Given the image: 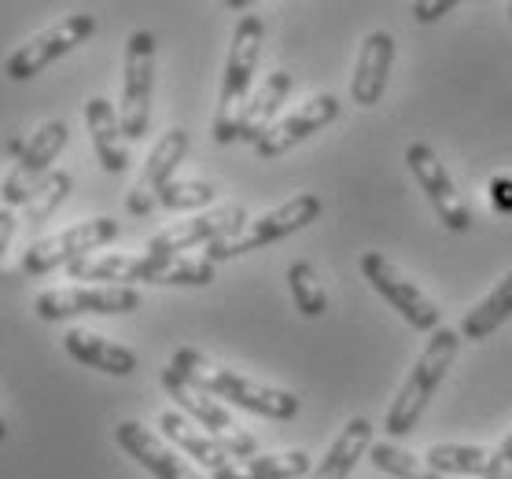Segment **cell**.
Returning a JSON list of instances; mask_svg holds the SVG:
<instances>
[{
  "label": "cell",
  "mask_w": 512,
  "mask_h": 479,
  "mask_svg": "<svg viewBox=\"0 0 512 479\" xmlns=\"http://www.w3.org/2000/svg\"><path fill=\"white\" fill-rule=\"evenodd\" d=\"M170 365L185 376L188 384H196L199 391H207V395H214V398H225V402H233V406L247 409V413H258V417H269V421H291V417H299V409H303V402L291 395V391L247 380V376H240L236 369H225V365L210 362L207 354L196 351V347L174 351V362Z\"/></svg>",
  "instance_id": "obj_1"
},
{
  "label": "cell",
  "mask_w": 512,
  "mask_h": 479,
  "mask_svg": "<svg viewBox=\"0 0 512 479\" xmlns=\"http://www.w3.org/2000/svg\"><path fill=\"white\" fill-rule=\"evenodd\" d=\"M70 281H100L107 288L133 284H181L203 288L214 281V262L207 258H155V255H89L67 266Z\"/></svg>",
  "instance_id": "obj_2"
},
{
  "label": "cell",
  "mask_w": 512,
  "mask_h": 479,
  "mask_svg": "<svg viewBox=\"0 0 512 479\" xmlns=\"http://www.w3.org/2000/svg\"><path fill=\"white\" fill-rule=\"evenodd\" d=\"M457 347H461V332H454V328H435V332H431L428 347L420 351L413 373L406 376V384L398 387V395L391 398V406H387L384 428L391 443L417 428L420 413L428 409L435 387L443 384V376L450 373V365H454Z\"/></svg>",
  "instance_id": "obj_3"
},
{
  "label": "cell",
  "mask_w": 512,
  "mask_h": 479,
  "mask_svg": "<svg viewBox=\"0 0 512 479\" xmlns=\"http://www.w3.org/2000/svg\"><path fill=\"white\" fill-rule=\"evenodd\" d=\"M262 41H266L262 15L244 12L236 19L233 45H229V59H225L222 74V96H218V115H214V141L218 144L236 141V122L244 115V104L251 100V82H255L258 56H262Z\"/></svg>",
  "instance_id": "obj_4"
},
{
  "label": "cell",
  "mask_w": 512,
  "mask_h": 479,
  "mask_svg": "<svg viewBox=\"0 0 512 479\" xmlns=\"http://www.w3.org/2000/svg\"><path fill=\"white\" fill-rule=\"evenodd\" d=\"M317 214H321V199H317L314 192H295V196L284 199L280 207H273V211L251 218L240 233L225 236V240H218V244H210L203 258L218 266V262L240 258V255H247V251H258V247H266V244H277V240H284V236L299 233V229H306L310 222H317Z\"/></svg>",
  "instance_id": "obj_5"
},
{
  "label": "cell",
  "mask_w": 512,
  "mask_h": 479,
  "mask_svg": "<svg viewBox=\"0 0 512 479\" xmlns=\"http://www.w3.org/2000/svg\"><path fill=\"white\" fill-rule=\"evenodd\" d=\"M155 96V34L137 30L126 41V71H122V100H118V122L126 141H140L152 122Z\"/></svg>",
  "instance_id": "obj_6"
},
{
  "label": "cell",
  "mask_w": 512,
  "mask_h": 479,
  "mask_svg": "<svg viewBox=\"0 0 512 479\" xmlns=\"http://www.w3.org/2000/svg\"><path fill=\"white\" fill-rule=\"evenodd\" d=\"M163 387H166V395L177 402V409H185L188 417H192V421H196L207 435H214V439H218V443H222L233 457H255L258 454L255 435L244 432V428L233 421V413H229L218 398L207 395V391H199L196 384H188L174 365H166L163 369Z\"/></svg>",
  "instance_id": "obj_7"
},
{
  "label": "cell",
  "mask_w": 512,
  "mask_h": 479,
  "mask_svg": "<svg viewBox=\"0 0 512 479\" xmlns=\"http://www.w3.org/2000/svg\"><path fill=\"white\" fill-rule=\"evenodd\" d=\"M122 233V225L115 218H89V222H78L63 229L56 236H45V240H37V244L26 247L23 255V273L26 277H45L52 269L59 266H74L78 258H89L93 251H100L104 244L118 240Z\"/></svg>",
  "instance_id": "obj_8"
},
{
  "label": "cell",
  "mask_w": 512,
  "mask_h": 479,
  "mask_svg": "<svg viewBox=\"0 0 512 479\" xmlns=\"http://www.w3.org/2000/svg\"><path fill=\"white\" fill-rule=\"evenodd\" d=\"M96 34V19L85 12H74V15H63L59 23H52L48 30L34 34L26 45H19L12 56L4 59V74L12 78V82H30L37 74L52 67L59 56H67L74 52L78 45H85L89 37Z\"/></svg>",
  "instance_id": "obj_9"
},
{
  "label": "cell",
  "mask_w": 512,
  "mask_h": 479,
  "mask_svg": "<svg viewBox=\"0 0 512 479\" xmlns=\"http://www.w3.org/2000/svg\"><path fill=\"white\" fill-rule=\"evenodd\" d=\"M361 277L373 284L376 292L384 295L391 310L406 317L409 325L420 328V332H435V328H443V314H439V306L431 303L428 295L420 292V284H413L402 273V269L384 255V251H365L361 255Z\"/></svg>",
  "instance_id": "obj_10"
},
{
  "label": "cell",
  "mask_w": 512,
  "mask_h": 479,
  "mask_svg": "<svg viewBox=\"0 0 512 479\" xmlns=\"http://www.w3.org/2000/svg\"><path fill=\"white\" fill-rule=\"evenodd\" d=\"M251 222L244 211V203H222V207H214L207 214H196V218H188V222H177V225H166L163 233H155L144 247V255H155V258H181L185 251L192 247H210L225 240V236L240 233L244 225Z\"/></svg>",
  "instance_id": "obj_11"
},
{
  "label": "cell",
  "mask_w": 512,
  "mask_h": 479,
  "mask_svg": "<svg viewBox=\"0 0 512 479\" xmlns=\"http://www.w3.org/2000/svg\"><path fill=\"white\" fill-rule=\"evenodd\" d=\"M67 137L70 129L63 118H52L45 126H37V133H30V141L23 144V152L15 159L12 174L4 177V188H0V196H4V207H26V199L34 192L41 181H45L52 170L48 166L56 163L59 152L67 148Z\"/></svg>",
  "instance_id": "obj_12"
},
{
  "label": "cell",
  "mask_w": 512,
  "mask_h": 479,
  "mask_svg": "<svg viewBox=\"0 0 512 479\" xmlns=\"http://www.w3.org/2000/svg\"><path fill=\"white\" fill-rule=\"evenodd\" d=\"M406 166H409V174L417 177L420 192L431 199L439 222H443L450 233H468V229H472V211H468L465 196L457 192V185L450 181V170H446L443 159L435 155V148L413 141L406 148Z\"/></svg>",
  "instance_id": "obj_13"
},
{
  "label": "cell",
  "mask_w": 512,
  "mask_h": 479,
  "mask_svg": "<svg viewBox=\"0 0 512 479\" xmlns=\"http://www.w3.org/2000/svg\"><path fill=\"white\" fill-rule=\"evenodd\" d=\"M140 306L137 288H107V284H74V288H52L37 295V317L41 321H67L78 314H129Z\"/></svg>",
  "instance_id": "obj_14"
},
{
  "label": "cell",
  "mask_w": 512,
  "mask_h": 479,
  "mask_svg": "<svg viewBox=\"0 0 512 479\" xmlns=\"http://www.w3.org/2000/svg\"><path fill=\"white\" fill-rule=\"evenodd\" d=\"M185 155H188V133L185 129H166L163 137L155 141V148H152V155H148L144 170H140V177L133 181V188H129V196H126L129 214L144 218V214L155 211V203H159V196H163V188L174 181L177 166L185 163Z\"/></svg>",
  "instance_id": "obj_15"
},
{
  "label": "cell",
  "mask_w": 512,
  "mask_h": 479,
  "mask_svg": "<svg viewBox=\"0 0 512 479\" xmlns=\"http://www.w3.org/2000/svg\"><path fill=\"white\" fill-rule=\"evenodd\" d=\"M339 118V100L332 93H321L314 100H306L303 107H295L288 118H280L269 126V133L255 144V152L262 159H277V155L291 152L295 144H303L306 137H314L317 129L332 126Z\"/></svg>",
  "instance_id": "obj_16"
},
{
  "label": "cell",
  "mask_w": 512,
  "mask_h": 479,
  "mask_svg": "<svg viewBox=\"0 0 512 479\" xmlns=\"http://www.w3.org/2000/svg\"><path fill=\"white\" fill-rule=\"evenodd\" d=\"M115 443L126 450L140 468H148L155 479H203L196 468L185 465V457L170 450V446L152 432L144 428L140 421H122L115 428Z\"/></svg>",
  "instance_id": "obj_17"
},
{
  "label": "cell",
  "mask_w": 512,
  "mask_h": 479,
  "mask_svg": "<svg viewBox=\"0 0 512 479\" xmlns=\"http://www.w3.org/2000/svg\"><path fill=\"white\" fill-rule=\"evenodd\" d=\"M395 63V37L387 30L365 34L358 48V63H354V78H350V96L358 107H376L387 89V74Z\"/></svg>",
  "instance_id": "obj_18"
},
{
  "label": "cell",
  "mask_w": 512,
  "mask_h": 479,
  "mask_svg": "<svg viewBox=\"0 0 512 479\" xmlns=\"http://www.w3.org/2000/svg\"><path fill=\"white\" fill-rule=\"evenodd\" d=\"M85 126H89V137H93L96 159L107 174H122L129 166V144L126 133H122V122H118V111L107 96H93L85 104Z\"/></svg>",
  "instance_id": "obj_19"
},
{
  "label": "cell",
  "mask_w": 512,
  "mask_h": 479,
  "mask_svg": "<svg viewBox=\"0 0 512 479\" xmlns=\"http://www.w3.org/2000/svg\"><path fill=\"white\" fill-rule=\"evenodd\" d=\"M291 85L295 82H291L288 71L266 74V82L258 85L255 93H251V100L244 104V115H240V122H236V141L258 144L262 137H266L269 126H273V118H277V111H280V104L288 100Z\"/></svg>",
  "instance_id": "obj_20"
},
{
  "label": "cell",
  "mask_w": 512,
  "mask_h": 479,
  "mask_svg": "<svg viewBox=\"0 0 512 479\" xmlns=\"http://www.w3.org/2000/svg\"><path fill=\"white\" fill-rule=\"evenodd\" d=\"M63 347L74 362L89 365V369H100L107 376H129L137 369V354L122 347V343H111L107 336H96L89 328H67L63 336Z\"/></svg>",
  "instance_id": "obj_21"
},
{
  "label": "cell",
  "mask_w": 512,
  "mask_h": 479,
  "mask_svg": "<svg viewBox=\"0 0 512 479\" xmlns=\"http://www.w3.org/2000/svg\"><path fill=\"white\" fill-rule=\"evenodd\" d=\"M159 428L166 432L170 443H177V450H185L188 457H196L199 465H207L210 472H218V468H225L229 461H236V457L229 454L214 435H207L203 428H196V424L188 421L185 413H177V409H166L163 417H159Z\"/></svg>",
  "instance_id": "obj_22"
},
{
  "label": "cell",
  "mask_w": 512,
  "mask_h": 479,
  "mask_svg": "<svg viewBox=\"0 0 512 479\" xmlns=\"http://www.w3.org/2000/svg\"><path fill=\"white\" fill-rule=\"evenodd\" d=\"M310 472L306 450H284V454H255L236 457L225 468L210 472V479H299Z\"/></svg>",
  "instance_id": "obj_23"
},
{
  "label": "cell",
  "mask_w": 512,
  "mask_h": 479,
  "mask_svg": "<svg viewBox=\"0 0 512 479\" xmlns=\"http://www.w3.org/2000/svg\"><path fill=\"white\" fill-rule=\"evenodd\" d=\"M365 450H373V424L365 417H350L347 428L336 435V443L328 446L325 461L310 472V479H347Z\"/></svg>",
  "instance_id": "obj_24"
},
{
  "label": "cell",
  "mask_w": 512,
  "mask_h": 479,
  "mask_svg": "<svg viewBox=\"0 0 512 479\" xmlns=\"http://www.w3.org/2000/svg\"><path fill=\"white\" fill-rule=\"evenodd\" d=\"M439 476H490L494 468H498V457L494 450L487 446H465V443H435L428 446V454H424Z\"/></svg>",
  "instance_id": "obj_25"
},
{
  "label": "cell",
  "mask_w": 512,
  "mask_h": 479,
  "mask_svg": "<svg viewBox=\"0 0 512 479\" xmlns=\"http://www.w3.org/2000/svg\"><path fill=\"white\" fill-rule=\"evenodd\" d=\"M509 317H512V269L494 284V292H490L483 303H476L465 314V321H461V339H476L479 343V339L494 336Z\"/></svg>",
  "instance_id": "obj_26"
},
{
  "label": "cell",
  "mask_w": 512,
  "mask_h": 479,
  "mask_svg": "<svg viewBox=\"0 0 512 479\" xmlns=\"http://www.w3.org/2000/svg\"><path fill=\"white\" fill-rule=\"evenodd\" d=\"M369 457H373V465L380 468V472H387V476H395V479H443L435 468L428 465V461H424V457L409 454L406 446L391 443V439L373 443Z\"/></svg>",
  "instance_id": "obj_27"
},
{
  "label": "cell",
  "mask_w": 512,
  "mask_h": 479,
  "mask_svg": "<svg viewBox=\"0 0 512 479\" xmlns=\"http://www.w3.org/2000/svg\"><path fill=\"white\" fill-rule=\"evenodd\" d=\"M70 188H74V177L67 174V170H52V174L41 181V185L30 192V199H26V222L30 225H41L48 222L52 214L59 211V203L70 196Z\"/></svg>",
  "instance_id": "obj_28"
},
{
  "label": "cell",
  "mask_w": 512,
  "mask_h": 479,
  "mask_svg": "<svg viewBox=\"0 0 512 479\" xmlns=\"http://www.w3.org/2000/svg\"><path fill=\"white\" fill-rule=\"evenodd\" d=\"M288 288H291V299H295V310L303 317H321L328 310V295L321 288V281H317L310 262H291Z\"/></svg>",
  "instance_id": "obj_29"
},
{
  "label": "cell",
  "mask_w": 512,
  "mask_h": 479,
  "mask_svg": "<svg viewBox=\"0 0 512 479\" xmlns=\"http://www.w3.org/2000/svg\"><path fill=\"white\" fill-rule=\"evenodd\" d=\"M218 199V185L214 181H170L163 188V203L166 211H196V207H210Z\"/></svg>",
  "instance_id": "obj_30"
},
{
  "label": "cell",
  "mask_w": 512,
  "mask_h": 479,
  "mask_svg": "<svg viewBox=\"0 0 512 479\" xmlns=\"http://www.w3.org/2000/svg\"><path fill=\"white\" fill-rule=\"evenodd\" d=\"M457 8V0H417L413 4V19L417 23H435V19H443Z\"/></svg>",
  "instance_id": "obj_31"
},
{
  "label": "cell",
  "mask_w": 512,
  "mask_h": 479,
  "mask_svg": "<svg viewBox=\"0 0 512 479\" xmlns=\"http://www.w3.org/2000/svg\"><path fill=\"white\" fill-rule=\"evenodd\" d=\"M15 225H19V218H15L12 207H0V258H4V251H8V244H12Z\"/></svg>",
  "instance_id": "obj_32"
},
{
  "label": "cell",
  "mask_w": 512,
  "mask_h": 479,
  "mask_svg": "<svg viewBox=\"0 0 512 479\" xmlns=\"http://www.w3.org/2000/svg\"><path fill=\"white\" fill-rule=\"evenodd\" d=\"M494 457H498V468H512V432L505 435V443L494 450Z\"/></svg>",
  "instance_id": "obj_33"
},
{
  "label": "cell",
  "mask_w": 512,
  "mask_h": 479,
  "mask_svg": "<svg viewBox=\"0 0 512 479\" xmlns=\"http://www.w3.org/2000/svg\"><path fill=\"white\" fill-rule=\"evenodd\" d=\"M483 479H509V472H505V468H494V472H490V476H483Z\"/></svg>",
  "instance_id": "obj_34"
},
{
  "label": "cell",
  "mask_w": 512,
  "mask_h": 479,
  "mask_svg": "<svg viewBox=\"0 0 512 479\" xmlns=\"http://www.w3.org/2000/svg\"><path fill=\"white\" fill-rule=\"evenodd\" d=\"M4 435H8V428H4V421H0V443H4Z\"/></svg>",
  "instance_id": "obj_35"
},
{
  "label": "cell",
  "mask_w": 512,
  "mask_h": 479,
  "mask_svg": "<svg viewBox=\"0 0 512 479\" xmlns=\"http://www.w3.org/2000/svg\"><path fill=\"white\" fill-rule=\"evenodd\" d=\"M505 472H509V479H512V468H505Z\"/></svg>",
  "instance_id": "obj_36"
},
{
  "label": "cell",
  "mask_w": 512,
  "mask_h": 479,
  "mask_svg": "<svg viewBox=\"0 0 512 479\" xmlns=\"http://www.w3.org/2000/svg\"><path fill=\"white\" fill-rule=\"evenodd\" d=\"M509 15H512V4H509Z\"/></svg>",
  "instance_id": "obj_37"
}]
</instances>
